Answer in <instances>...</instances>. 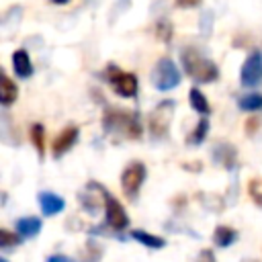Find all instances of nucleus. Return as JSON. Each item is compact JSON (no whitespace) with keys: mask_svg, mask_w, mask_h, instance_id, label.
Returning a JSON list of instances; mask_svg holds the SVG:
<instances>
[{"mask_svg":"<svg viewBox=\"0 0 262 262\" xmlns=\"http://www.w3.org/2000/svg\"><path fill=\"white\" fill-rule=\"evenodd\" d=\"M180 59H182V66H184V70L188 72V76H190L192 80L201 82V84H209V82H213V80L219 76L217 66H215L209 57L201 55L196 49L186 47V49L182 51Z\"/></svg>","mask_w":262,"mask_h":262,"instance_id":"1","label":"nucleus"},{"mask_svg":"<svg viewBox=\"0 0 262 262\" xmlns=\"http://www.w3.org/2000/svg\"><path fill=\"white\" fill-rule=\"evenodd\" d=\"M151 82L162 92H168V90L176 88L180 84V72H178L176 63L170 57L158 59V63H156V68L151 72Z\"/></svg>","mask_w":262,"mask_h":262,"instance_id":"2","label":"nucleus"},{"mask_svg":"<svg viewBox=\"0 0 262 262\" xmlns=\"http://www.w3.org/2000/svg\"><path fill=\"white\" fill-rule=\"evenodd\" d=\"M145 180V166L141 162H131L123 174H121V186H123V192L129 196V199H135L141 184Z\"/></svg>","mask_w":262,"mask_h":262,"instance_id":"3","label":"nucleus"},{"mask_svg":"<svg viewBox=\"0 0 262 262\" xmlns=\"http://www.w3.org/2000/svg\"><path fill=\"white\" fill-rule=\"evenodd\" d=\"M239 78H242V84L248 88H254L262 82V53L260 51H252L246 57L242 72H239Z\"/></svg>","mask_w":262,"mask_h":262,"instance_id":"4","label":"nucleus"},{"mask_svg":"<svg viewBox=\"0 0 262 262\" xmlns=\"http://www.w3.org/2000/svg\"><path fill=\"white\" fill-rule=\"evenodd\" d=\"M104 213H106V223L115 231H121L129 225V217H127L123 205L111 194H104Z\"/></svg>","mask_w":262,"mask_h":262,"instance_id":"5","label":"nucleus"},{"mask_svg":"<svg viewBox=\"0 0 262 262\" xmlns=\"http://www.w3.org/2000/svg\"><path fill=\"white\" fill-rule=\"evenodd\" d=\"M111 86L119 96L131 98L137 94V76L129 72H119L115 68V72L111 74Z\"/></svg>","mask_w":262,"mask_h":262,"instance_id":"6","label":"nucleus"},{"mask_svg":"<svg viewBox=\"0 0 262 262\" xmlns=\"http://www.w3.org/2000/svg\"><path fill=\"white\" fill-rule=\"evenodd\" d=\"M172 108H174V104L170 100L156 106V111L149 115V127H151L154 133H164L166 131V127L172 119Z\"/></svg>","mask_w":262,"mask_h":262,"instance_id":"7","label":"nucleus"},{"mask_svg":"<svg viewBox=\"0 0 262 262\" xmlns=\"http://www.w3.org/2000/svg\"><path fill=\"white\" fill-rule=\"evenodd\" d=\"M76 139H78V129H76V127L63 129V131L55 137V141H53V147H51L53 156H55V158H61V156L76 143Z\"/></svg>","mask_w":262,"mask_h":262,"instance_id":"8","label":"nucleus"},{"mask_svg":"<svg viewBox=\"0 0 262 262\" xmlns=\"http://www.w3.org/2000/svg\"><path fill=\"white\" fill-rule=\"evenodd\" d=\"M39 207H41L43 215L51 217V215L61 213L63 207H66V203H63V199H61L59 194H55V192H47V190H45V192H39Z\"/></svg>","mask_w":262,"mask_h":262,"instance_id":"9","label":"nucleus"},{"mask_svg":"<svg viewBox=\"0 0 262 262\" xmlns=\"http://www.w3.org/2000/svg\"><path fill=\"white\" fill-rule=\"evenodd\" d=\"M12 70L18 78H29L33 74V63H31V57L25 49H16L12 53Z\"/></svg>","mask_w":262,"mask_h":262,"instance_id":"10","label":"nucleus"},{"mask_svg":"<svg viewBox=\"0 0 262 262\" xmlns=\"http://www.w3.org/2000/svg\"><path fill=\"white\" fill-rule=\"evenodd\" d=\"M41 231V219L39 217H20L16 221V233L20 237H35Z\"/></svg>","mask_w":262,"mask_h":262,"instance_id":"11","label":"nucleus"},{"mask_svg":"<svg viewBox=\"0 0 262 262\" xmlns=\"http://www.w3.org/2000/svg\"><path fill=\"white\" fill-rule=\"evenodd\" d=\"M16 96H18L16 84H14L6 74H2V82H0V102H2L4 106H8V104H12V102L16 100Z\"/></svg>","mask_w":262,"mask_h":262,"instance_id":"12","label":"nucleus"},{"mask_svg":"<svg viewBox=\"0 0 262 262\" xmlns=\"http://www.w3.org/2000/svg\"><path fill=\"white\" fill-rule=\"evenodd\" d=\"M131 237H133V239H137L139 244H143V246L151 248V250H160V248H164V246H166L164 237H158V235L147 233V231H143V229H133V231H131Z\"/></svg>","mask_w":262,"mask_h":262,"instance_id":"13","label":"nucleus"},{"mask_svg":"<svg viewBox=\"0 0 262 262\" xmlns=\"http://www.w3.org/2000/svg\"><path fill=\"white\" fill-rule=\"evenodd\" d=\"M237 239V231L233 227H227V225H219L213 233V242L219 246V248H227L231 246L233 242Z\"/></svg>","mask_w":262,"mask_h":262,"instance_id":"14","label":"nucleus"},{"mask_svg":"<svg viewBox=\"0 0 262 262\" xmlns=\"http://www.w3.org/2000/svg\"><path fill=\"white\" fill-rule=\"evenodd\" d=\"M188 100H190V106H192L199 115H209V113H211L209 100L205 98V94H203L199 88H190V92H188Z\"/></svg>","mask_w":262,"mask_h":262,"instance_id":"15","label":"nucleus"},{"mask_svg":"<svg viewBox=\"0 0 262 262\" xmlns=\"http://www.w3.org/2000/svg\"><path fill=\"white\" fill-rule=\"evenodd\" d=\"M237 104L242 111H258V108H262V94H258V92L244 94V96H239Z\"/></svg>","mask_w":262,"mask_h":262,"instance_id":"16","label":"nucleus"},{"mask_svg":"<svg viewBox=\"0 0 262 262\" xmlns=\"http://www.w3.org/2000/svg\"><path fill=\"white\" fill-rule=\"evenodd\" d=\"M207 131H209V121L203 117V119L196 123V127L192 129V133H190V137H188V143H190V145L203 143V139L207 137Z\"/></svg>","mask_w":262,"mask_h":262,"instance_id":"17","label":"nucleus"},{"mask_svg":"<svg viewBox=\"0 0 262 262\" xmlns=\"http://www.w3.org/2000/svg\"><path fill=\"white\" fill-rule=\"evenodd\" d=\"M31 139H33V143H35V147H37V151H39V156H43L45 154V131H43V125H33L31 127Z\"/></svg>","mask_w":262,"mask_h":262,"instance_id":"18","label":"nucleus"},{"mask_svg":"<svg viewBox=\"0 0 262 262\" xmlns=\"http://www.w3.org/2000/svg\"><path fill=\"white\" fill-rule=\"evenodd\" d=\"M16 244H18L16 235L8 233L6 229H0V246H2V250H8V248H12V246H16Z\"/></svg>","mask_w":262,"mask_h":262,"instance_id":"19","label":"nucleus"},{"mask_svg":"<svg viewBox=\"0 0 262 262\" xmlns=\"http://www.w3.org/2000/svg\"><path fill=\"white\" fill-rule=\"evenodd\" d=\"M194 262H215V256H213V252H211V250H203Z\"/></svg>","mask_w":262,"mask_h":262,"instance_id":"20","label":"nucleus"},{"mask_svg":"<svg viewBox=\"0 0 262 262\" xmlns=\"http://www.w3.org/2000/svg\"><path fill=\"white\" fill-rule=\"evenodd\" d=\"M201 0H176V4L178 6H182V8H192V6H196Z\"/></svg>","mask_w":262,"mask_h":262,"instance_id":"21","label":"nucleus"},{"mask_svg":"<svg viewBox=\"0 0 262 262\" xmlns=\"http://www.w3.org/2000/svg\"><path fill=\"white\" fill-rule=\"evenodd\" d=\"M47 262H72L68 256H61V254H55V256H49Z\"/></svg>","mask_w":262,"mask_h":262,"instance_id":"22","label":"nucleus"},{"mask_svg":"<svg viewBox=\"0 0 262 262\" xmlns=\"http://www.w3.org/2000/svg\"><path fill=\"white\" fill-rule=\"evenodd\" d=\"M55 4H66V2H70V0H53Z\"/></svg>","mask_w":262,"mask_h":262,"instance_id":"23","label":"nucleus"},{"mask_svg":"<svg viewBox=\"0 0 262 262\" xmlns=\"http://www.w3.org/2000/svg\"><path fill=\"white\" fill-rule=\"evenodd\" d=\"M0 262H8V260H6V258H0Z\"/></svg>","mask_w":262,"mask_h":262,"instance_id":"24","label":"nucleus"}]
</instances>
